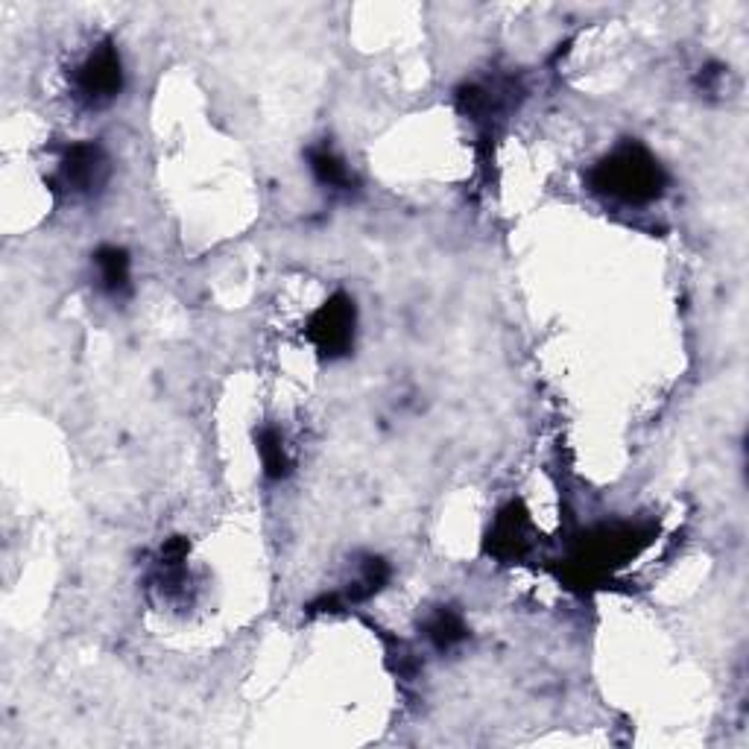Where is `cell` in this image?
I'll use <instances>...</instances> for the list:
<instances>
[{"label":"cell","instance_id":"cell-9","mask_svg":"<svg viewBox=\"0 0 749 749\" xmlns=\"http://www.w3.org/2000/svg\"><path fill=\"white\" fill-rule=\"evenodd\" d=\"M311 171L323 185L334 187V191H346L351 185L349 167L332 153V150H314L311 153Z\"/></svg>","mask_w":749,"mask_h":749},{"label":"cell","instance_id":"cell-1","mask_svg":"<svg viewBox=\"0 0 749 749\" xmlns=\"http://www.w3.org/2000/svg\"><path fill=\"white\" fill-rule=\"evenodd\" d=\"M591 185L623 203H650L662 194L664 176L648 150L623 144L591 171Z\"/></svg>","mask_w":749,"mask_h":749},{"label":"cell","instance_id":"cell-2","mask_svg":"<svg viewBox=\"0 0 749 749\" xmlns=\"http://www.w3.org/2000/svg\"><path fill=\"white\" fill-rule=\"evenodd\" d=\"M120 86H123V68L111 44L94 47L74 70V91L86 106H106L118 97Z\"/></svg>","mask_w":749,"mask_h":749},{"label":"cell","instance_id":"cell-6","mask_svg":"<svg viewBox=\"0 0 749 749\" xmlns=\"http://www.w3.org/2000/svg\"><path fill=\"white\" fill-rule=\"evenodd\" d=\"M530 545L528 539V519L515 515V510L503 512L498 528L492 533V551L498 556H519Z\"/></svg>","mask_w":749,"mask_h":749},{"label":"cell","instance_id":"cell-3","mask_svg":"<svg viewBox=\"0 0 749 749\" xmlns=\"http://www.w3.org/2000/svg\"><path fill=\"white\" fill-rule=\"evenodd\" d=\"M109 180V162L100 146L74 144L59 155L56 167V182L65 194L70 196H91Z\"/></svg>","mask_w":749,"mask_h":749},{"label":"cell","instance_id":"cell-7","mask_svg":"<svg viewBox=\"0 0 749 749\" xmlns=\"http://www.w3.org/2000/svg\"><path fill=\"white\" fill-rule=\"evenodd\" d=\"M258 457L264 463V471L270 477H284L290 471V448L287 439L275 427H267L264 434L258 436Z\"/></svg>","mask_w":749,"mask_h":749},{"label":"cell","instance_id":"cell-4","mask_svg":"<svg viewBox=\"0 0 749 749\" xmlns=\"http://www.w3.org/2000/svg\"><path fill=\"white\" fill-rule=\"evenodd\" d=\"M311 340L328 358L349 351L355 340V307L349 298H334L311 319Z\"/></svg>","mask_w":749,"mask_h":749},{"label":"cell","instance_id":"cell-5","mask_svg":"<svg viewBox=\"0 0 749 749\" xmlns=\"http://www.w3.org/2000/svg\"><path fill=\"white\" fill-rule=\"evenodd\" d=\"M94 270H97V284L102 293H109L111 298H120L129 290V279H132V267H129V256L118 247H102L94 256Z\"/></svg>","mask_w":749,"mask_h":749},{"label":"cell","instance_id":"cell-8","mask_svg":"<svg viewBox=\"0 0 749 749\" xmlns=\"http://www.w3.org/2000/svg\"><path fill=\"white\" fill-rule=\"evenodd\" d=\"M427 639L434 641V648L439 650H452L457 648L463 639H466V623L457 612L452 609H439L427 618Z\"/></svg>","mask_w":749,"mask_h":749}]
</instances>
